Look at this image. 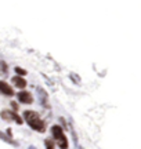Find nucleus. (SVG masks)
I'll return each mask as SVG.
<instances>
[{
    "label": "nucleus",
    "instance_id": "1",
    "mask_svg": "<svg viewBox=\"0 0 141 149\" xmlns=\"http://www.w3.org/2000/svg\"><path fill=\"white\" fill-rule=\"evenodd\" d=\"M24 118H25L28 124L32 127L33 130L40 131V133L44 131V123H43L42 119L39 118L38 113H35V112H32V111H26L25 113H24Z\"/></svg>",
    "mask_w": 141,
    "mask_h": 149
},
{
    "label": "nucleus",
    "instance_id": "2",
    "mask_svg": "<svg viewBox=\"0 0 141 149\" xmlns=\"http://www.w3.org/2000/svg\"><path fill=\"white\" fill-rule=\"evenodd\" d=\"M51 133H53V135H54V138L58 141V145H60L61 148L62 149L68 148V139H66V137L64 135V131H62V128H61L60 126H53Z\"/></svg>",
    "mask_w": 141,
    "mask_h": 149
},
{
    "label": "nucleus",
    "instance_id": "3",
    "mask_svg": "<svg viewBox=\"0 0 141 149\" xmlns=\"http://www.w3.org/2000/svg\"><path fill=\"white\" fill-rule=\"evenodd\" d=\"M0 116L4 119V120H15L18 124H22V119L19 118L18 115H15L14 112H8V111H3L0 113Z\"/></svg>",
    "mask_w": 141,
    "mask_h": 149
},
{
    "label": "nucleus",
    "instance_id": "4",
    "mask_svg": "<svg viewBox=\"0 0 141 149\" xmlns=\"http://www.w3.org/2000/svg\"><path fill=\"white\" fill-rule=\"evenodd\" d=\"M18 99H19V102H22V104H32L33 102L32 95H31V93H28V91L18 93Z\"/></svg>",
    "mask_w": 141,
    "mask_h": 149
},
{
    "label": "nucleus",
    "instance_id": "5",
    "mask_svg": "<svg viewBox=\"0 0 141 149\" xmlns=\"http://www.w3.org/2000/svg\"><path fill=\"white\" fill-rule=\"evenodd\" d=\"M0 91L4 95H10V97L14 95V90L8 86V83H6V81H0Z\"/></svg>",
    "mask_w": 141,
    "mask_h": 149
},
{
    "label": "nucleus",
    "instance_id": "6",
    "mask_svg": "<svg viewBox=\"0 0 141 149\" xmlns=\"http://www.w3.org/2000/svg\"><path fill=\"white\" fill-rule=\"evenodd\" d=\"M13 83L15 84V87H18V88H25L26 87V81L24 77H21V76H14L13 77Z\"/></svg>",
    "mask_w": 141,
    "mask_h": 149
},
{
    "label": "nucleus",
    "instance_id": "7",
    "mask_svg": "<svg viewBox=\"0 0 141 149\" xmlns=\"http://www.w3.org/2000/svg\"><path fill=\"white\" fill-rule=\"evenodd\" d=\"M46 148L47 149H55V146H54V142H53L51 139H46Z\"/></svg>",
    "mask_w": 141,
    "mask_h": 149
},
{
    "label": "nucleus",
    "instance_id": "8",
    "mask_svg": "<svg viewBox=\"0 0 141 149\" xmlns=\"http://www.w3.org/2000/svg\"><path fill=\"white\" fill-rule=\"evenodd\" d=\"M15 72L18 74H26V72L24 70V69H21V68H15Z\"/></svg>",
    "mask_w": 141,
    "mask_h": 149
},
{
    "label": "nucleus",
    "instance_id": "9",
    "mask_svg": "<svg viewBox=\"0 0 141 149\" xmlns=\"http://www.w3.org/2000/svg\"><path fill=\"white\" fill-rule=\"evenodd\" d=\"M11 106H13V109H14V111H17V109H18V105H17L15 102H11Z\"/></svg>",
    "mask_w": 141,
    "mask_h": 149
}]
</instances>
